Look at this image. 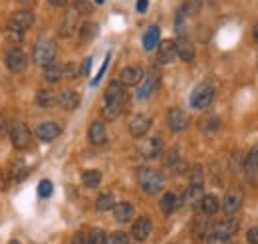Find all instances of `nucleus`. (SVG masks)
Wrapping results in <instances>:
<instances>
[{
	"label": "nucleus",
	"instance_id": "nucleus-1",
	"mask_svg": "<svg viewBox=\"0 0 258 244\" xmlns=\"http://www.w3.org/2000/svg\"><path fill=\"white\" fill-rule=\"evenodd\" d=\"M137 181H139V187L145 191L147 195H155L163 189L165 185V179L159 171L151 169V167H143L137 171Z\"/></svg>",
	"mask_w": 258,
	"mask_h": 244
},
{
	"label": "nucleus",
	"instance_id": "nucleus-2",
	"mask_svg": "<svg viewBox=\"0 0 258 244\" xmlns=\"http://www.w3.org/2000/svg\"><path fill=\"white\" fill-rule=\"evenodd\" d=\"M215 100V87L211 83H200L191 94V107L193 109H207Z\"/></svg>",
	"mask_w": 258,
	"mask_h": 244
},
{
	"label": "nucleus",
	"instance_id": "nucleus-3",
	"mask_svg": "<svg viewBox=\"0 0 258 244\" xmlns=\"http://www.w3.org/2000/svg\"><path fill=\"white\" fill-rule=\"evenodd\" d=\"M32 58H34V62L38 66H48L54 62V58H56V46L52 40H38L34 44V50H32Z\"/></svg>",
	"mask_w": 258,
	"mask_h": 244
},
{
	"label": "nucleus",
	"instance_id": "nucleus-4",
	"mask_svg": "<svg viewBox=\"0 0 258 244\" xmlns=\"http://www.w3.org/2000/svg\"><path fill=\"white\" fill-rule=\"evenodd\" d=\"M32 24H34V14H32L30 10L22 8V10H18V12H14V14L10 16V20H8V30L20 36V34L26 32V30H30Z\"/></svg>",
	"mask_w": 258,
	"mask_h": 244
},
{
	"label": "nucleus",
	"instance_id": "nucleus-5",
	"mask_svg": "<svg viewBox=\"0 0 258 244\" xmlns=\"http://www.w3.org/2000/svg\"><path fill=\"white\" fill-rule=\"evenodd\" d=\"M10 141L16 149H26L30 147L32 143V133L30 129H28L26 123H22V121H14V123L10 125Z\"/></svg>",
	"mask_w": 258,
	"mask_h": 244
},
{
	"label": "nucleus",
	"instance_id": "nucleus-6",
	"mask_svg": "<svg viewBox=\"0 0 258 244\" xmlns=\"http://www.w3.org/2000/svg\"><path fill=\"white\" fill-rule=\"evenodd\" d=\"M151 127V117L145 115V113H139V115H133V119L129 121V133L133 137H143Z\"/></svg>",
	"mask_w": 258,
	"mask_h": 244
},
{
	"label": "nucleus",
	"instance_id": "nucleus-7",
	"mask_svg": "<svg viewBox=\"0 0 258 244\" xmlns=\"http://www.w3.org/2000/svg\"><path fill=\"white\" fill-rule=\"evenodd\" d=\"M125 102H127V96H125V91L121 96H118V98H113V100H107L105 102V105H103V117L105 119H116L121 111H123V107H125Z\"/></svg>",
	"mask_w": 258,
	"mask_h": 244
},
{
	"label": "nucleus",
	"instance_id": "nucleus-8",
	"mask_svg": "<svg viewBox=\"0 0 258 244\" xmlns=\"http://www.w3.org/2000/svg\"><path fill=\"white\" fill-rule=\"evenodd\" d=\"M26 64H28V60H26V54L22 50H8L6 54V68L14 74H20L26 70Z\"/></svg>",
	"mask_w": 258,
	"mask_h": 244
},
{
	"label": "nucleus",
	"instance_id": "nucleus-9",
	"mask_svg": "<svg viewBox=\"0 0 258 244\" xmlns=\"http://www.w3.org/2000/svg\"><path fill=\"white\" fill-rule=\"evenodd\" d=\"M167 125L171 131H183L189 125V119L183 109H171L167 113Z\"/></svg>",
	"mask_w": 258,
	"mask_h": 244
},
{
	"label": "nucleus",
	"instance_id": "nucleus-10",
	"mask_svg": "<svg viewBox=\"0 0 258 244\" xmlns=\"http://www.w3.org/2000/svg\"><path fill=\"white\" fill-rule=\"evenodd\" d=\"M240 204H242V193L238 189L228 191L222 199V210L226 212V215H235V212L240 208Z\"/></svg>",
	"mask_w": 258,
	"mask_h": 244
},
{
	"label": "nucleus",
	"instance_id": "nucleus-11",
	"mask_svg": "<svg viewBox=\"0 0 258 244\" xmlns=\"http://www.w3.org/2000/svg\"><path fill=\"white\" fill-rule=\"evenodd\" d=\"M151 230H153V224H151V221L147 219V217H141V219H137L135 223H133V228H131V236H133V240H137V242H143L149 234H151Z\"/></svg>",
	"mask_w": 258,
	"mask_h": 244
},
{
	"label": "nucleus",
	"instance_id": "nucleus-12",
	"mask_svg": "<svg viewBox=\"0 0 258 244\" xmlns=\"http://www.w3.org/2000/svg\"><path fill=\"white\" fill-rule=\"evenodd\" d=\"M237 230H238V221L233 219V217L222 219V221H218V223L213 226V234H217V236H224V238H231Z\"/></svg>",
	"mask_w": 258,
	"mask_h": 244
},
{
	"label": "nucleus",
	"instance_id": "nucleus-13",
	"mask_svg": "<svg viewBox=\"0 0 258 244\" xmlns=\"http://www.w3.org/2000/svg\"><path fill=\"white\" fill-rule=\"evenodd\" d=\"M60 125L58 123H54V121H46V123H40L38 127H36V135H38V139H42V141H52V139H56L60 135Z\"/></svg>",
	"mask_w": 258,
	"mask_h": 244
},
{
	"label": "nucleus",
	"instance_id": "nucleus-14",
	"mask_svg": "<svg viewBox=\"0 0 258 244\" xmlns=\"http://www.w3.org/2000/svg\"><path fill=\"white\" fill-rule=\"evenodd\" d=\"M157 85H159V74H157L155 70H151V74L145 78V81H143V83H141V87L137 89V98H139V100L149 98Z\"/></svg>",
	"mask_w": 258,
	"mask_h": 244
},
{
	"label": "nucleus",
	"instance_id": "nucleus-15",
	"mask_svg": "<svg viewBox=\"0 0 258 244\" xmlns=\"http://www.w3.org/2000/svg\"><path fill=\"white\" fill-rule=\"evenodd\" d=\"M58 105L62 109H66V111H74L79 105V96L76 94V91H72V89H66V91H62V94L58 96Z\"/></svg>",
	"mask_w": 258,
	"mask_h": 244
},
{
	"label": "nucleus",
	"instance_id": "nucleus-16",
	"mask_svg": "<svg viewBox=\"0 0 258 244\" xmlns=\"http://www.w3.org/2000/svg\"><path fill=\"white\" fill-rule=\"evenodd\" d=\"M177 56V48L173 40H163L159 44V62L161 64H171Z\"/></svg>",
	"mask_w": 258,
	"mask_h": 244
},
{
	"label": "nucleus",
	"instance_id": "nucleus-17",
	"mask_svg": "<svg viewBox=\"0 0 258 244\" xmlns=\"http://www.w3.org/2000/svg\"><path fill=\"white\" fill-rule=\"evenodd\" d=\"M141 151H143V155H145L147 159L159 157V155L163 153V141H161V137H151V139H147L145 145L141 147Z\"/></svg>",
	"mask_w": 258,
	"mask_h": 244
},
{
	"label": "nucleus",
	"instance_id": "nucleus-18",
	"mask_svg": "<svg viewBox=\"0 0 258 244\" xmlns=\"http://www.w3.org/2000/svg\"><path fill=\"white\" fill-rule=\"evenodd\" d=\"M175 48H177V56L183 60V62H191L195 58V46L191 44V40L179 38V40H175Z\"/></svg>",
	"mask_w": 258,
	"mask_h": 244
},
{
	"label": "nucleus",
	"instance_id": "nucleus-19",
	"mask_svg": "<svg viewBox=\"0 0 258 244\" xmlns=\"http://www.w3.org/2000/svg\"><path fill=\"white\" fill-rule=\"evenodd\" d=\"M143 80V70L139 68V66H129V68H125L123 72H121V83L123 85H135V83H139Z\"/></svg>",
	"mask_w": 258,
	"mask_h": 244
},
{
	"label": "nucleus",
	"instance_id": "nucleus-20",
	"mask_svg": "<svg viewBox=\"0 0 258 244\" xmlns=\"http://www.w3.org/2000/svg\"><path fill=\"white\" fill-rule=\"evenodd\" d=\"M203 197H205L203 187H200V185H191V187L185 191V195H183V203L189 204V206H197V204H200Z\"/></svg>",
	"mask_w": 258,
	"mask_h": 244
},
{
	"label": "nucleus",
	"instance_id": "nucleus-21",
	"mask_svg": "<svg viewBox=\"0 0 258 244\" xmlns=\"http://www.w3.org/2000/svg\"><path fill=\"white\" fill-rule=\"evenodd\" d=\"M113 217H116V221L118 223H129L131 219H133V204H129V203H119V204H116L113 206Z\"/></svg>",
	"mask_w": 258,
	"mask_h": 244
},
{
	"label": "nucleus",
	"instance_id": "nucleus-22",
	"mask_svg": "<svg viewBox=\"0 0 258 244\" xmlns=\"http://www.w3.org/2000/svg\"><path fill=\"white\" fill-rule=\"evenodd\" d=\"M88 135H90V141L94 145H103L107 141V129H105V125L101 123V121H96V123H92Z\"/></svg>",
	"mask_w": 258,
	"mask_h": 244
},
{
	"label": "nucleus",
	"instance_id": "nucleus-23",
	"mask_svg": "<svg viewBox=\"0 0 258 244\" xmlns=\"http://www.w3.org/2000/svg\"><path fill=\"white\" fill-rule=\"evenodd\" d=\"M244 171H246L248 179H256L258 177V145L252 147V151L248 153V157L244 161Z\"/></svg>",
	"mask_w": 258,
	"mask_h": 244
},
{
	"label": "nucleus",
	"instance_id": "nucleus-24",
	"mask_svg": "<svg viewBox=\"0 0 258 244\" xmlns=\"http://www.w3.org/2000/svg\"><path fill=\"white\" fill-rule=\"evenodd\" d=\"M44 78H46V81H50V83H58V81L64 78V66L56 64V62L48 64V66L44 68Z\"/></svg>",
	"mask_w": 258,
	"mask_h": 244
},
{
	"label": "nucleus",
	"instance_id": "nucleus-25",
	"mask_svg": "<svg viewBox=\"0 0 258 244\" xmlns=\"http://www.w3.org/2000/svg\"><path fill=\"white\" fill-rule=\"evenodd\" d=\"M159 36H161L159 26H151V28L147 30V32H145V36H143V48H145L147 52L155 50L157 44H159Z\"/></svg>",
	"mask_w": 258,
	"mask_h": 244
},
{
	"label": "nucleus",
	"instance_id": "nucleus-26",
	"mask_svg": "<svg viewBox=\"0 0 258 244\" xmlns=\"http://www.w3.org/2000/svg\"><path fill=\"white\" fill-rule=\"evenodd\" d=\"M99 32V28L96 22H85L81 24V30H79V40L85 44V42H92Z\"/></svg>",
	"mask_w": 258,
	"mask_h": 244
},
{
	"label": "nucleus",
	"instance_id": "nucleus-27",
	"mask_svg": "<svg viewBox=\"0 0 258 244\" xmlns=\"http://www.w3.org/2000/svg\"><path fill=\"white\" fill-rule=\"evenodd\" d=\"M81 183L88 189H96L99 183H101V173L99 171H94V169H90V171H83V175H81Z\"/></svg>",
	"mask_w": 258,
	"mask_h": 244
},
{
	"label": "nucleus",
	"instance_id": "nucleus-28",
	"mask_svg": "<svg viewBox=\"0 0 258 244\" xmlns=\"http://www.w3.org/2000/svg\"><path fill=\"white\" fill-rule=\"evenodd\" d=\"M200 206H203V212H205V215L211 217V215H215V212L218 210L220 203H218V199H217L215 195H205L203 201H200Z\"/></svg>",
	"mask_w": 258,
	"mask_h": 244
},
{
	"label": "nucleus",
	"instance_id": "nucleus-29",
	"mask_svg": "<svg viewBox=\"0 0 258 244\" xmlns=\"http://www.w3.org/2000/svg\"><path fill=\"white\" fill-rule=\"evenodd\" d=\"M56 102H58V98H56L54 91H50V89H40L36 96V103L40 107H52Z\"/></svg>",
	"mask_w": 258,
	"mask_h": 244
},
{
	"label": "nucleus",
	"instance_id": "nucleus-30",
	"mask_svg": "<svg viewBox=\"0 0 258 244\" xmlns=\"http://www.w3.org/2000/svg\"><path fill=\"white\" fill-rule=\"evenodd\" d=\"M177 195L175 193H165L163 199H161V210L165 212V215H171L175 208H177Z\"/></svg>",
	"mask_w": 258,
	"mask_h": 244
},
{
	"label": "nucleus",
	"instance_id": "nucleus-31",
	"mask_svg": "<svg viewBox=\"0 0 258 244\" xmlns=\"http://www.w3.org/2000/svg\"><path fill=\"white\" fill-rule=\"evenodd\" d=\"M78 12L72 8L68 14H66V18H64V26H62V36H72V32H74V28H76V20H78Z\"/></svg>",
	"mask_w": 258,
	"mask_h": 244
},
{
	"label": "nucleus",
	"instance_id": "nucleus-32",
	"mask_svg": "<svg viewBox=\"0 0 258 244\" xmlns=\"http://www.w3.org/2000/svg\"><path fill=\"white\" fill-rule=\"evenodd\" d=\"M113 206H116V201H113V195L111 193H101L98 197V201H96V208L98 210H109Z\"/></svg>",
	"mask_w": 258,
	"mask_h": 244
},
{
	"label": "nucleus",
	"instance_id": "nucleus-33",
	"mask_svg": "<svg viewBox=\"0 0 258 244\" xmlns=\"http://www.w3.org/2000/svg\"><path fill=\"white\" fill-rule=\"evenodd\" d=\"M123 83L119 81V80H113L109 85H107V89H105V102L107 100H113V98H118V96H121L123 94Z\"/></svg>",
	"mask_w": 258,
	"mask_h": 244
},
{
	"label": "nucleus",
	"instance_id": "nucleus-34",
	"mask_svg": "<svg viewBox=\"0 0 258 244\" xmlns=\"http://www.w3.org/2000/svg\"><path fill=\"white\" fill-rule=\"evenodd\" d=\"M177 163H179V149L177 147H171L167 153H165V165L173 169Z\"/></svg>",
	"mask_w": 258,
	"mask_h": 244
},
{
	"label": "nucleus",
	"instance_id": "nucleus-35",
	"mask_svg": "<svg viewBox=\"0 0 258 244\" xmlns=\"http://www.w3.org/2000/svg\"><path fill=\"white\" fill-rule=\"evenodd\" d=\"M105 238H107V236H105V232H103L101 228H94L85 242H88V244H105Z\"/></svg>",
	"mask_w": 258,
	"mask_h": 244
},
{
	"label": "nucleus",
	"instance_id": "nucleus-36",
	"mask_svg": "<svg viewBox=\"0 0 258 244\" xmlns=\"http://www.w3.org/2000/svg\"><path fill=\"white\" fill-rule=\"evenodd\" d=\"M52 193H54V185H52V181H48V179L40 181V185H38V195H40V199H48Z\"/></svg>",
	"mask_w": 258,
	"mask_h": 244
},
{
	"label": "nucleus",
	"instance_id": "nucleus-37",
	"mask_svg": "<svg viewBox=\"0 0 258 244\" xmlns=\"http://www.w3.org/2000/svg\"><path fill=\"white\" fill-rule=\"evenodd\" d=\"M181 10L185 12V16H193L200 10V0H189V2H185L181 6Z\"/></svg>",
	"mask_w": 258,
	"mask_h": 244
},
{
	"label": "nucleus",
	"instance_id": "nucleus-38",
	"mask_svg": "<svg viewBox=\"0 0 258 244\" xmlns=\"http://www.w3.org/2000/svg\"><path fill=\"white\" fill-rule=\"evenodd\" d=\"M105 244H129V238L123 232H113L111 236L105 238Z\"/></svg>",
	"mask_w": 258,
	"mask_h": 244
},
{
	"label": "nucleus",
	"instance_id": "nucleus-39",
	"mask_svg": "<svg viewBox=\"0 0 258 244\" xmlns=\"http://www.w3.org/2000/svg\"><path fill=\"white\" fill-rule=\"evenodd\" d=\"M74 10L78 14H88V12H92V4L88 2V0H78V2L74 4Z\"/></svg>",
	"mask_w": 258,
	"mask_h": 244
},
{
	"label": "nucleus",
	"instance_id": "nucleus-40",
	"mask_svg": "<svg viewBox=\"0 0 258 244\" xmlns=\"http://www.w3.org/2000/svg\"><path fill=\"white\" fill-rule=\"evenodd\" d=\"M109 60H111V56L107 54L105 60H103V64H101V68H99V72H98V76L92 80V85H98V83L101 81V78H103V74H105V70H107V66H109Z\"/></svg>",
	"mask_w": 258,
	"mask_h": 244
},
{
	"label": "nucleus",
	"instance_id": "nucleus-41",
	"mask_svg": "<svg viewBox=\"0 0 258 244\" xmlns=\"http://www.w3.org/2000/svg\"><path fill=\"white\" fill-rule=\"evenodd\" d=\"M205 232H207V221H205V219H200V221H197V223H195V236H198V238H200Z\"/></svg>",
	"mask_w": 258,
	"mask_h": 244
},
{
	"label": "nucleus",
	"instance_id": "nucleus-42",
	"mask_svg": "<svg viewBox=\"0 0 258 244\" xmlns=\"http://www.w3.org/2000/svg\"><path fill=\"white\" fill-rule=\"evenodd\" d=\"M78 64H74V62H68L66 66H64V76H68V78H76L78 76Z\"/></svg>",
	"mask_w": 258,
	"mask_h": 244
},
{
	"label": "nucleus",
	"instance_id": "nucleus-43",
	"mask_svg": "<svg viewBox=\"0 0 258 244\" xmlns=\"http://www.w3.org/2000/svg\"><path fill=\"white\" fill-rule=\"evenodd\" d=\"M200 181H203V171H200V167H195L191 175V183L193 185H200Z\"/></svg>",
	"mask_w": 258,
	"mask_h": 244
},
{
	"label": "nucleus",
	"instance_id": "nucleus-44",
	"mask_svg": "<svg viewBox=\"0 0 258 244\" xmlns=\"http://www.w3.org/2000/svg\"><path fill=\"white\" fill-rule=\"evenodd\" d=\"M207 244H231V240L224 238V236H217V234H213V236H209Z\"/></svg>",
	"mask_w": 258,
	"mask_h": 244
},
{
	"label": "nucleus",
	"instance_id": "nucleus-45",
	"mask_svg": "<svg viewBox=\"0 0 258 244\" xmlns=\"http://www.w3.org/2000/svg\"><path fill=\"white\" fill-rule=\"evenodd\" d=\"M246 240H248L250 244H258V226H254V228H250V230H248Z\"/></svg>",
	"mask_w": 258,
	"mask_h": 244
},
{
	"label": "nucleus",
	"instance_id": "nucleus-46",
	"mask_svg": "<svg viewBox=\"0 0 258 244\" xmlns=\"http://www.w3.org/2000/svg\"><path fill=\"white\" fill-rule=\"evenodd\" d=\"M90 70H92V58H85V60H83V66H81V70H79V72H81L83 76H88V74H90Z\"/></svg>",
	"mask_w": 258,
	"mask_h": 244
},
{
	"label": "nucleus",
	"instance_id": "nucleus-47",
	"mask_svg": "<svg viewBox=\"0 0 258 244\" xmlns=\"http://www.w3.org/2000/svg\"><path fill=\"white\" fill-rule=\"evenodd\" d=\"M147 6H149V0H137V12H147Z\"/></svg>",
	"mask_w": 258,
	"mask_h": 244
},
{
	"label": "nucleus",
	"instance_id": "nucleus-48",
	"mask_svg": "<svg viewBox=\"0 0 258 244\" xmlns=\"http://www.w3.org/2000/svg\"><path fill=\"white\" fill-rule=\"evenodd\" d=\"M48 2H50L52 6H58V8H60V6H66V4H68V0H48Z\"/></svg>",
	"mask_w": 258,
	"mask_h": 244
},
{
	"label": "nucleus",
	"instance_id": "nucleus-49",
	"mask_svg": "<svg viewBox=\"0 0 258 244\" xmlns=\"http://www.w3.org/2000/svg\"><path fill=\"white\" fill-rule=\"evenodd\" d=\"M6 131V121H4V117H2V113H0V135H2Z\"/></svg>",
	"mask_w": 258,
	"mask_h": 244
},
{
	"label": "nucleus",
	"instance_id": "nucleus-50",
	"mask_svg": "<svg viewBox=\"0 0 258 244\" xmlns=\"http://www.w3.org/2000/svg\"><path fill=\"white\" fill-rule=\"evenodd\" d=\"M72 244H88V242H85V238H83V234H78L76 238H74V242Z\"/></svg>",
	"mask_w": 258,
	"mask_h": 244
},
{
	"label": "nucleus",
	"instance_id": "nucleus-51",
	"mask_svg": "<svg viewBox=\"0 0 258 244\" xmlns=\"http://www.w3.org/2000/svg\"><path fill=\"white\" fill-rule=\"evenodd\" d=\"M252 36H254V42H258V24H256L254 30H252Z\"/></svg>",
	"mask_w": 258,
	"mask_h": 244
},
{
	"label": "nucleus",
	"instance_id": "nucleus-52",
	"mask_svg": "<svg viewBox=\"0 0 258 244\" xmlns=\"http://www.w3.org/2000/svg\"><path fill=\"white\" fill-rule=\"evenodd\" d=\"M20 2H22L24 6H28V4H32V2H34V0H20Z\"/></svg>",
	"mask_w": 258,
	"mask_h": 244
},
{
	"label": "nucleus",
	"instance_id": "nucleus-53",
	"mask_svg": "<svg viewBox=\"0 0 258 244\" xmlns=\"http://www.w3.org/2000/svg\"><path fill=\"white\" fill-rule=\"evenodd\" d=\"M94 2H96V4H103V2H105V0H94Z\"/></svg>",
	"mask_w": 258,
	"mask_h": 244
},
{
	"label": "nucleus",
	"instance_id": "nucleus-54",
	"mask_svg": "<svg viewBox=\"0 0 258 244\" xmlns=\"http://www.w3.org/2000/svg\"><path fill=\"white\" fill-rule=\"evenodd\" d=\"M10 244H20V242H18V240H12V242H10Z\"/></svg>",
	"mask_w": 258,
	"mask_h": 244
},
{
	"label": "nucleus",
	"instance_id": "nucleus-55",
	"mask_svg": "<svg viewBox=\"0 0 258 244\" xmlns=\"http://www.w3.org/2000/svg\"><path fill=\"white\" fill-rule=\"evenodd\" d=\"M0 181H2V175H0Z\"/></svg>",
	"mask_w": 258,
	"mask_h": 244
}]
</instances>
